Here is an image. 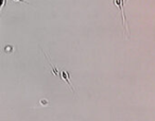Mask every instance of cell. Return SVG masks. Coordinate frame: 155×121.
I'll list each match as a JSON object with an SVG mask.
<instances>
[{"label": "cell", "instance_id": "6da1fadb", "mask_svg": "<svg viewBox=\"0 0 155 121\" xmlns=\"http://www.w3.org/2000/svg\"><path fill=\"white\" fill-rule=\"evenodd\" d=\"M114 1H115V5H116L117 7L120 9V11H121V17H122V20H123V27H124L125 30L129 32V29L127 28V24H125V15H124V13H123V9H122L123 0H114Z\"/></svg>", "mask_w": 155, "mask_h": 121}, {"label": "cell", "instance_id": "7a4b0ae2", "mask_svg": "<svg viewBox=\"0 0 155 121\" xmlns=\"http://www.w3.org/2000/svg\"><path fill=\"white\" fill-rule=\"evenodd\" d=\"M61 78L64 79V80L66 81V83L68 84L69 88H70L71 90H72V93H75V90H74V88H73V86H72V83L70 82V76H69V72L61 71Z\"/></svg>", "mask_w": 155, "mask_h": 121}, {"label": "cell", "instance_id": "3957f363", "mask_svg": "<svg viewBox=\"0 0 155 121\" xmlns=\"http://www.w3.org/2000/svg\"><path fill=\"white\" fill-rule=\"evenodd\" d=\"M13 1H18V2H22V3H27V5H29L28 1H26V0H13Z\"/></svg>", "mask_w": 155, "mask_h": 121}]
</instances>
